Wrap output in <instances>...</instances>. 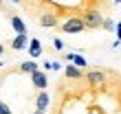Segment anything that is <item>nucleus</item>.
<instances>
[{
	"label": "nucleus",
	"mask_w": 121,
	"mask_h": 114,
	"mask_svg": "<svg viewBox=\"0 0 121 114\" xmlns=\"http://www.w3.org/2000/svg\"><path fill=\"white\" fill-rule=\"evenodd\" d=\"M57 92H62L82 114H121V73L110 70V77L101 86H88L79 81H70L64 77L57 81ZM51 114H68L53 110Z\"/></svg>",
	"instance_id": "f257e3e1"
},
{
	"label": "nucleus",
	"mask_w": 121,
	"mask_h": 114,
	"mask_svg": "<svg viewBox=\"0 0 121 114\" xmlns=\"http://www.w3.org/2000/svg\"><path fill=\"white\" fill-rule=\"evenodd\" d=\"M60 33H68V35H75V33H84L86 31V24H84L82 16H70L66 20H62L60 26H57Z\"/></svg>",
	"instance_id": "f03ea898"
},
{
	"label": "nucleus",
	"mask_w": 121,
	"mask_h": 114,
	"mask_svg": "<svg viewBox=\"0 0 121 114\" xmlns=\"http://www.w3.org/2000/svg\"><path fill=\"white\" fill-rule=\"evenodd\" d=\"M104 11L101 9H86L82 13V20L84 24H86V31H97V28H101V22H104Z\"/></svg>",
	"instance_id": "7ed1b4c3"
},
{
	"label": "nucleus",
	"mask_w": 121,
	"mask_h": 114,
	"mask_svg": "<svg viewBox=\"0 0 121 114\" xmlns=\"http://www.w3.org/2000/svg\"><path fill=\"white\" fill-rule=\"evenodd\" d=\"M35 22H38V26H42V28H57L62 20L55 16V13H40V16L35 18Z\"/></svg>",
	"instance_id": "20e7f679"
},
{
	"label": "nucleus",
	"mask_w": 121,
	"mask_h": 114,
	"mask_svg": "<svg viewBox=\"0 0 121 114\" xmlns=\"http://www.w3.org/2000/svg\"><path fill=\"white\" fill-rule=\"evenodd\" d=\"M29 79H31V86L35 90H46V86H48V77H46V73L44 70H33V73L29 75Z\"/></svg>",
	"instance_id": "39448f33"
},
{
	"label": "nucleus",
	"mask_w": 121,
	"mask_h": 114,
	"mask_svg": "<svg viewBox=\"0 0 121 114\" xmlns=\"http://www.w3.org/2000/svg\"><path fill=\"white\" fill-rule=\"evenodd\" d=\"M84 73H86L84 68L75 66V64H70V61H68V66L64 68V77H66V79H70V81H79V79H84Z\"/></svg>",
	"instance_id": "423d86ee"
},
{
	"label": "nucleus",
	"mask_w": 121,
	"mask_h": 114,
	"mask_svg": "<svg viewBox=\"0 0 121 114\" xmlns=\"http://www.w3.org/2000/svg\"><path fill=\"white\" fill-rule=\"evenodd\" d=\"M48 105H51V94L46 90H38V94H35V110L46 112Z\"/></svg>",
	"instance_id": "0eeeda50"
},
{
	"label": "nucleus",
	"mask_w": 121,
	"mask_h": 114,
	"mask_svg": "<svg viewBox=\"0 0 121 114\" xmlns=\"http://www.w3.org/2000/svg\"><path fill=\"white\" fill-rule=\"evenodd\" d=\"M11 51H24L26 46H29V35L26 33H16V37L9 42Z\"/></svg>",
	"instance_id": "6e6552de"
},
{
	"label": "nucleus",
	"mask_w": 121,
	"mask_h": 114,
	"mask_svg": "<svg viewBox=\"0 0 121 114\" xmlns=\"http://www.w3.org/2000/svg\"><path fill=\"white\" fill-rule=\"evenodd\" d=\"M62 59H64V61H70V64H75V66H79V68H84V70L88 68V61H86V57H84V55H79V53H64V55H62Z\"/></svg>",
	"instance_id": "1a4fd4ad"
},
{
	"label": "nucleus",
	"mask_w": 121,
	"mask_h": 114,
	"mask_svg": "<svg viewBox=\"0 0 121 114\" xmlns=\"http://www.w3.org/2000/svg\"><path fill=\"white\" fill-rule=\"evenodd\" d=\"M29 57L31 59H38V57L42 55V42L38 40V37H33V40H29Z\"/></svg>",
	"instance_id": "9d476101"
},
{
	"label": "nucleus",
	"mask_w": 121,
	"mask_h": 114,
	"mask_svg": "<svg viewBox=\"0 0 121 114\" xmlns=\"http://www.w3.org/2000/svg\"><path fill=\"white\" fill-rule=\"evenodd\" d=\"M18 73L20 75H31L33 70H38V61L35 59H29V61H22V64H18Z\"/></svg>",
	"instance_id": "9b49d317"
},
{
	"label": "nucleus",
	"mask_w": 121,
	"mask_h": 114,
	"mask_svg": "<svg viewBox=\"0 0 121 114\" xmlns=\"http://www.w3.org/2000/svg\"><path fill=\"white\" fill-rule=\"evenodd\" d=\"M9 20H11V28H13L16 33H26V24H24V20L20 18V16H16V13H13Z\"/></svg>",
	"instance_id": "f8f14e48"
},
{
	"label": "nucleus",
	"mask_w": 121,
	"mask_h": 114,
	"mask_svg": "<svg viewBox=\"0 0 121 114\" xmlns=\"http://www.w3.org/2000/svg\"><path fill=\"white\" fill-rule=\"evenodd\" d=\"M115 20H112V18H104V22H101V28H104V31H115Z\"/></svg>",
	"instance_id": "ddd939ff"
},
{
	"label": "nucleus",
	"mask_w": 121,
	"mask_h": 114,
	"mask_svg": "<svg viewBox=\"0 0 121 114\" xmlns=\"http://www.w3.org/2000/svg\"><path fill=\"white\" fill-rule=\"evenodd\" d=\"M115 28H117V40L112 42V48H117V46L121 44V20L117 22V26H115Z\"/></svg>",
	"instance_id": "4468645a"
},
{
	"label": "nucleus",
	"mask_w": 121,
	"mask_h": 114,
	"mask_svg": "<svg viewBox=\"0 0 121 114\" xmlns=\"http://www.w3.org/2000/svg\"><path fill=\"white\" fill-rule=\"evenodd\" d=\"M0 114H13V110L9 108V103H4V101H0Z\"/></svg>",
	"instance_id": "2eb2a0df"
},
{
	"label": "nucleus",
	"mask_w": 121,
	"mask_h": 114,
	"mask_svg": "<svg viewBox=\"0 0 121 114\" xmlns=\"http://www.w3.org/2000/svg\"><path fill=\"white\" fill-rule=\"evenodd\" d=\"M53 48H55V51H64V42H62V37H55V40H53Z\"/></svg>",
	"instance_id": "dca6fc26"
},
{
	"label": "nucleus",
	"mask_w": 121,
	"mask_h": 114,
	"mask_svg": "<svg viewBox=\"0 0 121 114\" xmlns=\"http://www.w3.org/2000/svg\"><path fill=\"white\" fill-rule=\"evenodd\" d=\"M60 68H62L60 61H51V70H60Z\"/></svg>",
	"instance_id": "f3484780"
},
{
	"label": "nucleus",
	"mask_w": 121,
	"mask_h": 114,
	"mask_svg": "<svg viewBox=\"0 0 121 114\" xmlns=\"http://www.w3.org/2000/svg\"><path fill=\"white\" fill-rule=\"evenodd\" d=\"M4 53H7V48H4V44H2V42H0V57H2Z\"/></svg>",
	"instance_id": "a211bd4d"
},
{
	"label": "nucleus",
	"mask_w": 121,
	"mask_h": 114,
	"mask_svg": "<svg viewBox=\"0 0 121 114\" xmlns=\"http://www.w3.org/2000/svg\"><path fill=\"white\" fill-rule=\"evenodd\" d=\"M11 2H13V4H22V0H11Z\"/></svg>",
	"instance_id": "6ab92c4d"
},
{
	"label": "nucleus",
	"mask_w": 121,
	"mask_h": 114,
	"mask_svg": "<svg viewBox=\"0 0 121 114\" xmlns=\"http://www.w3.org/2000/svg\"><path fill=\"white\" fill-rule=\"evenodd\" d=\"M29 114H44V112H40V110H35V112H29Z\"/></svg>",
	"instance_id": "aec40b11"
},
{
	"label": "nucleus",
	"mask_w": 121,
	"mask_h": 114,
	"mask_svg": "<svg viewBox=\"0 0 121 114\" xmlns=\"http://www.w3.org/2000/svg\"><path fill=\"white\" fill-rule=\"evenodd\" d=\"M112 4H121V0H112Z\"/></svg>",
	"instance_id": "412c9836"
},
{
	"label": "nucleus",
	"mask_w": 121,
	"mask_h": 114,
	"mask_svg": "<svg viewBox=\"0 0 121 114\" xmlns=\"http://www.w3.org/2000/svg\"><path fill=\"white\" fill-rule=\"evenodd\" d=\"M2 7H4V0H0V9H2Z\"/></svg>",
	"instance_id": "4be33fe9"
},
{
	"label": "nucleus",
	"mask_w": 121,
	"mask_h": 114,
	"mask_svg": "<svg viewBox=\"0 0 121 114\" xmlns=\"http://www.w3.org/2000/svg\"><path fill=\"white\" fill-rule=\"evenodd\" d=\"M0 86H2V75H0Z\"/></svg>",
	"instance_id": "5701e85b"
},
{
	"label": "nucleus",
	"mask_w": 121,
	"mask_h": 114,
	"mask_svg": "<svg viewBox=\"0 0 121 114\" xmlns=\"http://www.w3.org/2000/svg\"><path fill=\"white\" fill-rule=\"evenodd\" d=\"M0 101H2V99H0Z\"/></svg>",
	"instance_id": "b1692460"
}]
</instances>
